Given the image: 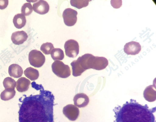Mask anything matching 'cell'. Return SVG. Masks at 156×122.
<instances>
[{"mask_svg": "<svg viewBox=\"0 0 156 122\" xmlns=\"http://www.w3.org/2000/svg\"><path fill=\"white\" fill-rule=\"evenodd\" d=\"M33 11L32 5L30 3H25L21 8L22 14L24 16H29L32 14Z\"/></svg>", "mask_w": 156, "mask_h": 122, "instance_id": "603a6c76", "label": "cell"}, {"mask_svg": "<svg viewBox=\"0 0 156 122\" xmlns=\"http://www.w3.org/2000/svg\"><path fill=\"white\" fill-rule=\"evenodd\" d=\"M5 89L15 90L16 87V82L15 80L11 77H8L5 78L3 82Z\"/></svg>", "mask_w": 156, "mask_h": 122, "instance_id": "ffe728a7", "label": "cell"}, {"mask_svg": "<svg viewBox=\"0 0 156 122\" xmlns=\"http://www.w3.org/2000/svg\"><path fill=\"white\" fill-rule=\"evenodd\" d=\"M113 111L115 118L114 122H156L155 107L150 109L147 105L143 106L133 99L122 106L115 107Z\"/></svg>", "mask_w": 156, "mask_h": 122, "instance_id": "7a4b0ae2", "label": "cell"}, {"mask_svg": "<svg viewBox=\"0 0 156 122\" xmlns=\"http://www.w3.org/2000/svg\"><path fill=\"white\" fill-rule=\"evenodd\" d=\"M24 73L26 77L32 81L37 80L39 77L38 70L32 67H28L24 71Z\"/></svg>", "mask_w": 156, "mask_h": 122, "instance_id": "e0dca14e", "label": "cell"}, {"mask_svg": "<svg viewBox=\"0 0 156 122\" xmlns=\"http://www.w3.org/2000/svg\"><path fill=\"white\" fill-rule=\"evenodd\" d=\"M13 23L16 28H22L26 24V20L25 16L22 14L16 15L13 18Z\"/></svg>", "mask_w": 156, "mask_h": 122, "instance_id": "2e32d148", "label": "cell"}, {"mask_svg": "<svg viewBox=\"0 0 156 122\" xmlns=\"http://www.w3.org/2000/svg\"><path fill=\"white\" fill-rule=\"evenodd\" d=\"M9 73L10 76L18 78L22 76L23 71L20 66L17 64H13L9 66Z\"/></svg>", "mask_w": 156, "mask_h": 122, "instance_id": "9a60e30c", "label": "cell"}, {"mask_svg": "<svg viewBox=\"0 0 156 122\" xmlns=\"http://www.w3.org/2000/svg\"><path fill=\"white\" fill-rule=\"evenodd\" d=\"M63 112L65 117L71 121L76 120L80 115V110L78 107L72 104L64 107Z\"/></svg>", "mask_w": 156, "mask_h": 122, "instance_id": "52a82bcc", "label": "cell"}, {"mask_svg": "<svg viewBox=\"0 0 156 122\" xmlns=\"http://www.w3.org/2000/svg\"><path fill=\"white\" fill-rule=\"evenodd\" d=\"M51 57L54 60H63L65 57L63 50L60 48H54L51 53Z\"/></svg>", "mask_w": 156, "mask_h": 122, "instance_id": "d6986e66", "label": "cell"}, {"mask_svg": "<svg viewBox=\"0 0 156 122\" xmlns=\"http://www.w3.org/2000/svg\"><path fill=\"white\" fill-rule=\"evenodd\" d=\"M52 72L57 77L66 78L71 75V70L68 65H65L62 61H55L52 64Z\"/></svg>", "mask_w": 156, "mask_h": 122, "instance_id": "3957f363", "label": "cell"}, {"mask_svg": "<svg viewBox=\"0 0 156 122\" xmlns=\"http://www.w3.org/2000/svg\"><path fill=\"white\" fill-rule=\"evenodd\" d=\"M89 98L85 94L80 93L75 95L73 98L74 104L78 108H84L89 103Z\"/></svg>", "mask_w": 156, "mask_h": 122, "instance_id": "8fae6325", "label": "cell"}, {"mask_svg": "<svg viewBox=\"0 0 156 122\" xmlns=\"http://www.w3.org/2000/svg\"><path fill=\"white\" fill-rule=\"evenodd\" d=\"M55 48L53 44L51 43L46 42L41 46V50L46 55L51 54L52 51Z\"/></svg>", "mask_w": 156, "mask_h": 122, "instance_id": "7402d4cb", "label": "cell"}, {"mask_svg": "<svg viewBox=\"0 0 156 122\" xmlns=\"http://www.w3.org/2000/svg\"><path fill=\"white\" fill-rule=\"evenodd\" d=\"M39 91L37 95L19 99V122H54L53 107L55 97L50 91L44 90L42 84L36 83Z\"/></svg>", "mask_w": 156, "mask_h": 122, "instance_id": "6da1fadb", "label": "cell"}, {"mask_svg": "<svg viewBox=\"0 0 156 122\" xmlns=\"http://www.w3.org/2000/svg\"><path fill=\"white\" fill-rule=\"evenodd\" d=\"M108 64L109 62L106 58L94 56L92 62L91 69L98 70H103L107 67Z\"/></svg>", "mask_w": 156, "mask_h": 122, "instance_id": "9c48e42d", "label": "cell"}, {"mask_svg": "<svg viewBox=\"0 0 156 122\" xmlns=\"http://www.w3.org/2000/svg\"><path fill=\"white\" fill-rule=\"evenodd\" d=\"M91 1L87 0H75L70 1V3L73 7L78 8V9H81L83 7H87L88 6L89 2Z\"/></svg>", "mask_w": 156, "mask_h": 122, "instance_id": "44dd1931", "label": "cell"}, {"mask_svg": "<svg viewBox=\"0 0 156 122\" xmlns=\"http://www.w3.org/2000/svg\"><path fill=\"white\" fill-rule=\"evenodd\" d=\"M33 9L34 12L40 15H44L49 12L50 6L46 1L41 0L34 3Z\"/></svg>", "mask_w": 156, "mask_h": 122, "instance_id": "30bf717a", "label": "cell"}, {"mask_svg": "<svg viewBox=\"0 0 156 122\" xmlns=\"http://www.w3.org/2000/svg\"><path fill=\"white\" fill-rule=\"evenodd\" d=\"M64 48L66 55L69 57H76L79 53L80 47L78 43L73 39L66 41Z\"/></svg>", "mask_w": 156, "mask_h": 122, "instance_id": "5b68a950", "label": "cell"}, {"mask_svg": "<svg viewBox=\"0 0 156 122\" xmlns=\"http://www.w3.org/2000/svg\"><path fill=\"white\" fill-rule=\"evenodd\" d=\"M29 60L31 65L39 68L45 63V57L40 51L34 49L29 52Z\"/></svg>", "mask_w": 156, "mask_h": 122, "instance_id": "277c9868", "label": "cell"}, {"mask_svg": "<svg viewBox=\"0 0 156 122\" xmlns=\"http://www.w3.org/2000/svg\"><path fill=\"white\" fill-rule=\"evenodd\" d=\"M141 50V46L139 42L131 41L124 45V51L127 55H136L139 54Z\"/></svg>", "mask_w": 156, "mask_h": 122, "instance_id": "ba28073f", "label": "cell"}, {"mask_svg": "<svg viewBox=\"0 0 156 122\" xmlns=\"http://www.w3.org/2000/svg\"><path fill=\"white\" fill-rule=\"evenodd\" d=\"M16 94V92L15 90L5 89L1 94V98L4 101H8L14 98Z\"/></svg>", "mask_w": 156, "mask_h": 122, "instance_id": "ac0fdd59", "label": "cell"}, {"mask_svg": "<svg viewBox=\"0 0 156 122\" xmlns=\"http://www.w3.org/2000/svg\"><path fill=\"white\" fill-rule=\"evenodd\" d=\"M78 12L71 8L66 9L63 13L64 22L66 25L71 27L76 23Z\"/></svg>", "mask_w": 156, "mask_h": 122, "instance_id": "8992f818", "label": "cell"}, {"mask_svg": "<svg viewBox=\"0 0 156 122\" xmlns=\"http://www.w3.org/2000/svg\"><path fill=\"white\" fill-rule=\"evenodd\" d=\"M144 96L147 101L152 102L155 101L156 87L154 85L149 86L146 88L144 92Z\"/></svg>", "mask_w": 156, "mask_h": 122, "instance_id": "5bb4252c", "label": "cell"}, {"mask_svg": "<svg viewBox=\"0 0 156 122\" xmlns=\"http://www.w3.org/2000/svg\"><path fill=\"white\" fill-rule=\"evenodd\" d=\"M9 3L8 0H0V9H5L8 6Z\"/></svg>", "mask_w": 156, "mask_h": 122, "instance_id": "cb8c5ba5", "label": "cell"}, {"mask_svg": "<svg viewBox=\"0 0 156 122\" xmlns=\"http://www.w3.org/2000/svg\"><path fill=\"white\" fill-rule=\"evenodd\" d=\"M31 82L25 77H20L16 82V88L19 92L23 93L28 90Z\"/></svg>", "mask_w": 156, "mask_h": 122, "instance_id": "4fadbf2b", "label": "cell"}, {"mask_svg": "<svg viewBox=\"0 0 156 122\" xmlns=\"http://www.w3.org/2000/svg\"><path fill=\"white\" fill-rule=\"evenodd\" d=\"M27 34L24 31H17L13 33L11 37V41L13 44L16 45L23 44L28 38Z\"/></svg>", "mask_w": 156, "mask_h": 122, "instance_id": "7c38bea8", "label": "cell"}]
</instances>
